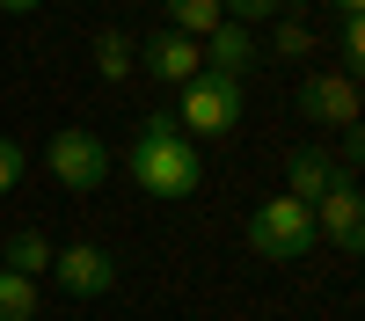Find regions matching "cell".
I'll use <instances>...</instances> for the list:
<instances>
[{"instance_id": "ba28073f", "label": "cell", "mask_w": 365, "mask_h": 321, "mask_svg": "<svg viewBox=\"0 0 365 321\" xmlns=\"http://www.w3.org/2000/svg\"><path fill=\"white\" fill-rule=\"evenodd\" d=\"M314 233H322L329 248H344V256L365 248V197H358V175H344V183L314 204Z\"/></svg>"}, {"instance_id": "3957f363", "label": "cell", "mask_w": 365, "mask_h": 321, "mask_svg": "<svg viewBox=\"0 0 365 321\" xmlns=\"http://www.w3.org/2000/svg\"><path fill=\"white\" fill-rule=\"evenodd\" d=\"M249 248H256L263 263H299V256H314V248H322L314 204H299V197H263L256 212H249Z\"/></svg>"}, {"instance_id": "9c48e42d", "label": "cell", "mask_w": 365, "mask_h": 321, "mask_svg": "<svg viewBox=\"0 0 365 321\" xmlns=\"http://www.w3.org/2000/svg\"><path fill=\"white\" fill-rule=\"evenodd\" d=\"M336 183H344V168H336L329 146H299V154L285 161V197H299V204H322Z\"/></svg>"}, {"instance_id": "8992f818", "label": "cell", "mask_w": 365, "mask_h": 321, "mask_svg": "<svg viewBox=\"0 0 365 321\" xmlns=\"http://www.w3.org/2000/svg\"><path fill=\"white\" fill-rule=\"evenodd\" d=\"M51 278L73 292V300H103L117 285V256L103 241H73V248H51Z\"/></svg>"}, {"instance_id": "d6986e66", "label": "cell", "mask_w": 365, "mask_h": 321, "mask_svg": "<svg viewBox=\"0 0 365 321\" xmlns=\"http://www.w3.org/2000/svg\"><path fill=\"white\" fill-rule=\"evenodd\" d=\"M0 8H8V15H37L44 0H0Z\"/></svg>"}, {"instance_id": "52a82bcc", "label": "cell", "mask_w": 365, "mask_h": 321, "mask_svg": "<svg viewBox=\"0 0 365 321\" xmlns=\"http://www.w3.org/2000/svg\"><path fill=\"white\" fill-rule=\"evenodd\" d=\"M132 66H146V80H168V88H182V80H197V73H205V51H197V37L154 29L146 44H132Z\"/></svg>"}, {"instance_id": "7c38bea8", "label": "cell", "mask_w": 365, "mask_h": 321, "mask_svg": "<svg viewBox=\"0 0 365 321\" xmlns=\"http://www.w3.org/2000/svg\"><path fill=\"white\" fill-rule=\"evenodd\" d=\"M0 270H15V278H44V270H51V241H44L37 226H22L15 241H8V263H0Z\"/></svg>"}, {"instance_id": "30bf717a", "label": "cell", "mask_w": 365, "mask_h": 321, "mask_svg": "<svg viewBox=\"0 0 365 321\" xmlns=\"http://www.w3.org/2000/svg\"><path fill=\"white\" fill-rule=\"evenodd\" d=\"M205 51V73H227V80H249L256 66V29H241V22H220L212 37L197 44Z\"/></svg>"}, {"instance_id": "e0dca14e", "label": "cell", "mask_w": 365, "mask_h": 321, "mask_svg": "<svg viewBox=\"0 0 365 321\" xmlns=\"http://www.w3.org/2000/svg\"><path fill=\"white\" fill-rule=\"evenodd\" d=\"M220 8H227V22L256 29V22H270V15H278V0H220Z\"/></svg>"}, {"instance_id": "8fae6325", "label": "cell", "mask_w": 365, "mask_h": 321, "mask_svg": "<svg viewBox=\"0 0 365 321\" xmlns=\"http://www.w3.org/2000/svg\"><path fill=\"white\" fill-rule=\"evenodd\" d=\"M161 15H168V29H175V37H197V44L227 22V8H220V0H161Z\"/></svg>"}, {"instance_id": "5b68a950", "label": "cell", "mask_w": 365, "mask_h": 321, "mask_svg": "<svg viewBox=\"0 0 365 321\" xmlns=\"http://www.w3.org/2000/svg\"><path fill=\"white\" fill-rule=\"evenodd\" d=\"M292 102L307 125H329V132H358V80L351 73H314L292 88Z\"/></svg>"}, {"instance_id": "ac0fdd59", "label": "cell", "mask_w": 365, "mask_h": 321, "mask_svg": "<svg viewBox=\"0 0 365 321\" xmlns=\"http://www.w3.org/2000/svg\"><path fill=\"white\" fill-rule=\"evenodd\" d=\"M307 44H314V29H299V22H285V29H278V51H285V58H299Z\"/></svg>"}, {"instance_id": "6da1fadb", "label": "cell", "mask_w": 365, "mask_h": 321, "mask_svg": "<svg viewBox=\"0 0 365 321\" xmlns=\"http://www.w3.org/2000/svg\"><path fill=\"white\" fill-rule=\"evenodd\" d=\"M125 168H132V183H139L146 197H197V183H205V154H197V139H182L168 110H154V117L132 132Z\"/></svg>"}, {"instance_id": "5bb4252c", "label": "cell", "mask_w": 365, "mask_h": 321, "mask_svg": "<svg viewBox=\"0 0 365 321\" xmlns=\"http://www.w3.org/2000/svg\"><path fill=\"white\" fill-rule=\"evenodd\" d=\"M96 73L103 80H125L132 73V37H125V29H103V37H96Z\"/></svg>"}, {"instance_id": "4fadbf2b", "label": "cell", "mask_w": 365, "mask_h": 321, "mask_svg": "<svg viewBox=\"0 0 365 321\" xmlns=\"http://www.w3.org/2000/svg\"><path fill=\"white\" fill-rule=\"evenodd\" d=\"M37 278H15V270H0V321H37Z\"/></svg>"}, {"instance_id": "7a4b0ae2", "label": "cell", "mask_w": 365, "mask_h": 321, "mask_svg": "<svg viewBox=\"0 0 365 321\" xmlns=\"http://www.w3.org/2000/svg\"><path fill=\"white\" fill-rule=\"evenodd\" d=\"M175 132L182 139H227L241 117H249V88L227 80V73H197V80H182L175 88Z\"/></svg>"}, {"instance_id": "ffe728a7", "label": "cell", "mask_w": 365, "mask_h": 321, "mask_svg": "<svg viewBox=\"0 0 365 321\" xmlns=\"http://www.w3.org/2000/svg\"><path fill=\"white\" fill-rule=\"evenodd\" d=\"M329 8H336V15L351 22V15H365V0H329Z\"/></svg>"}, {"instance_id": "277c9868", "label": "cell", "mask_w": 365, "mask_h": 321, "mask_svg": "<svg viewBox=\"0 0 365 321\" xmlns=\"http://www.w3.org/2000/svg\"><path fill=\"white\" fill-rule=\"evenodd\" d=\"M44 168L58 175V190H73V197H96L103 183H110V146L96 139V132H81V125H66V132H51L44 139Z\"/></svg>"}, {"instance_id": "2e32d148", "label": "cell", "mask_w": 365, "mask_h": 321, "mask_svg": "<svg viewBox=\"0 0 365 321\" xmlns=\"http://www.w3.org/2000/svg\"><path fill=\"white\" fill-rule=\"evenodd\" d=\"M336 44H344V73L358 80V66H365V15H351V22L336 29Z\"/></svg>"}, {"instance_id": "9a60e30c", "label": "cell", "mask_w": 365, "mask_h": 321, "mask_svg": "<svg viewBox=\"0 0 365 321\" xmlns=\"http://www.w3.org/2000/svg\"><path fill=\"white\" fill-rule=\"evenodd\" d=\"M22 175H29L22 139H0V197H15V190H22Z\"/></svg>"}]
</instances>
